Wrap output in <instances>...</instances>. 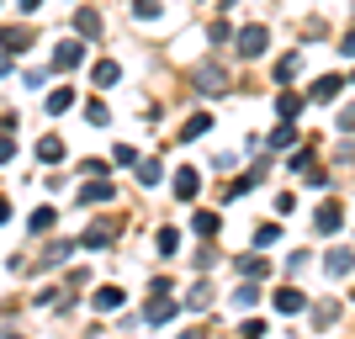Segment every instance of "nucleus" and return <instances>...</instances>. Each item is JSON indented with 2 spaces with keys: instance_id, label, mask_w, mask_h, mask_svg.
<instances>
[{
  "instance_id": "1",
  "label": "nucleus",
  "mask_w": 355,
  "mask_h": 339,
  "mask_svg": "<svg viewBox=\"0 0 355 339\" xmlns=\"http://www.w3.org/2000/svg\"><path fill=\"white\" fill-rule=\"evenodd\" d=\"M191 80H196V90H202V96H223V90H228V74H223L218 64H196Z\"/></svg>"
},
{
  "instance_id": "2",
  "label": "nucleus",
  "mask_w": 355,
  "mask_h": 339,
  "mask_svg": "<svg viewBox=\"0 0 355 339\" xmlns=\"http://www.w3.org/2000/svg\"><path fill=\"white\" fill-rule=\"evenodd\" d=\"M170 318H175V302H170V292H148L144 324H170Z\"/></svg>"
},
{
  "instance_id": "3",
  "label": "nucleus",
  "mask_w": 355,
  "mask_h": 339,
  "mask_svg": "<svg viewBox=\"0 0 355 339\" xmlns=\"http://www.w3.org/2000/svg\"><path fill=\"white\" fill-rule=\"evenodd\" d=\"M266 37H270L266 27H244L239 32V53H244V59H260V53H266Z\"/></svg>"
},
{
  "instance_id": "4",
  "label": "nucleus",
  "mask_w": 355,
  "mask_h": 339,
  "mask_svg": "<svg viewBox=\"0 0 355 339\" xmlns=\"http://www.w3.org/2000/svg\"><path fill=\"white\" fill-rule=\"evenodd\" d=\"M313 228H318V234H340V228H345V212H340V202H324V207H318Z\"/></svg>"
},
{
  "instance_id": "5",
  "label": "nucleus",
  "mask_w": 355,
  "mask_h": 339,
  "mask_svg": "<svg viewBox=\"0 0 355 339\" xmlns=\"http://www.w3.org/2000/svg\"><path fill=\"white\" fill-rule=\"evenodd\" d=\"M80 59H85V48H80V43H59V48H53V69H80Z\"/></svg>"
},
{
  "instance_id": "6",
  "label": "nucleus",
  "mask_w": 355,
  "mask_h": 339,
  "mask_svg": "<svg viewBox=\"0 0 355 339\" xmlns=\"http://www.w3.org/2000/svg\"><path fill=\"white\" fill-rule=\"evenodd\" d=\"M270 302H276V313H302V308H308V297L297 292V286H282V292L270 297Z\"/></svg>"
},
{
  "instance_id": "7",
  "label": "nucleus",
  "mask_w": 355,
  "mask_h": 339,
  "mask_svg": "<svg viewBox=\"0 0 355 339\" xmlns=\"http://www.w3.org/2000/svg\"><path fill=\"white\" fill-rule=\"evenodd\" d=\"M340 90H345L340 74H318V80H313V101H334Z\"/></svg>"
},
{
  "instance_id": "8",
  "label": "nucleus",
  "mask_w": 355,
  "mask_h": 339,
  "mask_svg": "<svg viewBox=\"0 0 355 339\" xmlns=\"http://www.w3.org/2000/svg\"><path fill=\"white\" fill-rule=\"evenodd\" d=\"M0 48H6V53H27V48H32V32L6 27V32H0Z\"/></svg>"
},
{
  "instance_id": "9",
  "label": "nucleus",
  "mask_w": 355,
  "mask_h": 339,
  "mask_svg": "<svg viewBox=\"0 0 355 339\" xmlns=\"http://www.w3.org/2000/svg\"><path fill=\"white\" fill-rule=\"evenodd\" d=\"M101 244H112V223H90L85 238H80V250H101Z\"/></svg>"
},
{
  "instance_id": "10",
  "label": "nucleus",
  "mask_w": 355,
  "mask_h": 339,
  "mask_svg": "<svg viewBox=\"0 0 355 339\" xmlns=\"http://www.w3.org/2000/svg\"><path fill=\"white\" fill-rule=\"evenodd\" d=\"M90 308H96V313H117L122 308V292H117V286H101V292L90 297Z\"/></svg>"
},
{
  "instance_id": "11",
  "label": "nucleus",
  "mask_w": 355,
  "mask_h": 339,
  "mask_svg": "<svg viewBox=\"0 0 355 339\" xmlns=\"http://www.w3.org/2000/svg\"><path fill=\"white\" fill-rule=\"evenodd\" d=\"M90 80H96V85H101V90H112V85H117V80H122V69H117V64H112V59H101V64H96V69H90Z\"/></svg>"
},
{
  "instance_id": "12",
  "label": "nucleus",
  "mask_w": 355,
  "mask_h": 339,
  "mask_svg": "<svg viewBox=\"0 0 355 339\" xmlns=\"http://www.w3.org/2000/svg\"><path fill=\"white\" fill-rule=\"evenodd\" d=\"M196 191H202V175H196V170H180V175H175V196H180V202H191Z\"/></svg>"
},
{
  "instance_id": "13",
  "label": "nucleus",
  "mask_w": 355,
  "mask_h": 339,
  "mask_svg": "<svg viewBox=\"0 0 355 339\" xmlns=\"http://www.w3.org/2000/svg\"><path fill=\"white\" fill-rule=\"evenodd\" d=\"M324 266H329V276H350V270H355V254L350 250H329Z\"/></svg>"
},
{
  "instance_id": "14",
  "label": "nucleus",
  "mask_w": 355,
  "mask_h": 339,
  "mask_svg": "<svg viewBox=\"0 0 355 339\" xmlns=\"http://www.w3.org/2000/svg\"><path fill=\"white\" fill-rule=\"evenodd\" d=\"M74 106V90L69 85H59V90H48V112H53V117H64V112H69Z\"/></svg>"
},
{
  "instance_id": "15",
  "label": "nucleus",
  "mask_w": 355,
  "mask_h": 339,
  "mask_svg": "<svg viewBox=\"0 0 355 339\" xmlns=\"http://www.w3.org/2000/svg\"><path fill=\"white\" fill-rule=\"evenodd\" d=\"M207 128H212V117H207V112H191V117H186V128H180V138L191 144V138H202Z\"/></svg>"
},
{
  "instance_id": "16",
  "label": "nucleus",
  "mask_w": 355,
  "mask_h": 339,
  "mask_svg": "<svg viewBox=\"0 0 355 339\" xmlns=\"http://www.w3.org/2000/svg\"><path fill=\"white\" fill-rule=\"evenodd\" d=\"M80 202H85V207H96V202H112V180H90L85 191H80Z\"/></svg>"
},
{
  "instance_id": "17",
  "label": "nucleus",
  "mask_w": 355,
  "mask_h": 339,
  "mask_svg": "<svg viewBox=\"0 0 355 339\" xmlns=\"http://www.w3.org/2000/svg\"><path fill=\"white\" fill-rule=\"evenodd\" d=\"M37 159H48V164H53V159H64V138H59V133L37 138Z\"/></svg>"
},
{
  "instance_id": "18",
  "label": "nucleus",
  "mask_w": 355,
  "mask_h": 339,
  "mask_svg": "<svg viewBox=\"0 0 355 339\" xmlns=\"http://www.w3.org/2000/svg\"><path fill=\"white\" fill-rule=\"evenodd\" d=\"M53 223H59V212H53V207H37V212L27 218V228H32V234H48Z\"/></svg>"
},
{
  "instance_id": "19",
  "label": "nucleus",
  "mask_w": 355,
  "mask_h": 339,
  "mask_svg": "<svg viewBox=\"0 0 355 339\" xmlns=\"http://www.w3.org/2000/svg\"><path fill=\"white\" fill-rule=\"evenodd\" d=\"M138 180H144V186H159V180H164V164L159 159H138Z\"/></svg>"
},
{
  "instance_id": "20",
  "label": "nucleus",
  "mask_w": 355,
  "mask_h": 339,
  "mask_svg": "<svg viewBox=\"0 0 355 339\" xmlns=\"http://www.w3.org/2000/svg\"><path fill=\"white\" fill-rule=\"evenodd\" d=\"M297 144V128H292V117H282V128L270 133V148H292Z\"/></svg>"
},
{
  "instance_id": "21",
  "label": "nucleus",
  "mask_w": 355,
  "mask_h": 339,
  "mask_svg": "<svg viewBox=\"0 0 355 339\" xmlns=\"http://www.w3.org/2000/svg\"><path fill=\"white\" fill-rule=\"evenodd\" d=\"M175 244H180L175 228H159V234H154V254H175Z\"/></svg>"
},
{
  "instance_id": "22",
  "label": "nucleus",
  "mask_w": 355,
  "mask_h": 339,
  "mask_svg": "<svg viewBox=\"0 0 355 339\" xmlns=\"http://www.w3.org/2000/svg\"><path fill=\"white\" fill-rule=\"evenodd\" d=\"M302 69V59H297V53H286L282 64H276V85H292V74Z\"/></svg>"
},
{
  "instance_id": "23",
  "label": "nucleus",
  "mask_w": 355,
  "mask_h": 339,
  "mask_svg": "<svg viewBox=\"0 0 355 339\" xmlns=\"http://www.w3.org/2000/svg\"><path fill=\"white\" fill-rule=\"evenodd\" d=\"M191 228H196L202 238H212V234H218V212H196V218H191Z\"/></svg>"
},
{
  "instance_id": "24",
  "label": "nucleus",
  "mask_w": 355,
  "mask_h": 339,
  "mask_svg": "<svg viewBox=\"0 0 355 339\" xmlns=\"http://www.w3.org/2000/svg\"><path fill=\"white\" fill-rule=\"evenodd\" d=\"M276 112H282V117H297V112H302V96L282 90V96H276Z\"/></svg>"
},
{
  "instance_id": "25",
  "label": "nucleus",
  "mask_w": 355,
  "mask_h": 339,
  "mask_svg": "<svg viewBox=\"0 0 355 339\" xmlns=\"http://www.w3.org/2000/svg\"><path fill=\"white\" fill-rule=\"evenodd\" d=\"M74 27L85 32V37H96V32H101V16H96V11H80V16H74Z\"/></svg>"
},
{
  "instance_id": "26",
  "label": "nucleus",
  "mask_w": 355,
  "mask_h": 339,
  "mask_svg": "<svg viewBox=\"0 0 355 339\" xmlns=\"http://www.w3.org/2000/svg\"><path fill=\"white\" fill-rule=\"evenodd\" d=\"M276 234H282V228H276V223H260V228H254V244H260V250H266V244H276Z\"/></svg>"
},
{
  "instance_id": "27",
  "label": "nucleus",
  "mask_w": 355,
  "mask_h": 339,
  "mask_svg": "<svg viewBox=\"0 0 355 339\" xmlns=\"http://www.w3.org/2000/svg\"><path fill=\"white\" fill-rule=\"evenodd\" d=\"M239 270H244V276H266V260H260V254H244V260H239Z\"/></svg>"
},
{
  "instance_id": "28",
  "label": "nucleus",
  "mask_w": 355,
  "mask_h": 339,
  "mask_svg": "<svg viewBox=\"0 0 355 339\" xmlns=\"http://www.w3.org/2000/svg\"><path fill=\"white\" fill-rule=\"evenodd\" d=\"M85 117H90V128H106V122H112V117H106V106H101V101H90V106H85Z\"/></svg>"
},
{
  "instance_id": "29",
  "label": "nucleus",
  "mask_w": 355,
  "mask_h": 339,
  "mask_svg": "<svg viewBox=\"0 0 355 339\" xmlns=\"http://www.w3.org/2000/svg\"><path fill=\"white\" fill-rule=\"evenodd\" d=\"M239 334H244V339H260V334H266V324H260V318H244V324H239Z\"/></svg>"
},
{
  "instance_id": "30",
  "label": "nucleus",
  "mask_w": 355,
  "mask_h": 339,
  "mask_svg": "<svg viewBox=\"0 0 355 339\" xmlns=\"http://www.w3.org/2000/svg\"><path fill=\"white\" fill-rule=\"evenodd\" d=\"M207 302H212V297H207V286H196V292H191V297H186V308H196V313L207 308Z\"/></svg>"
},
{
  "instance_id": "31",
  "label": "nucleus",
  "mask_w": 355,
  "mask_h": 339,
  "mask_svg": "<svg viewBox=\"0 0 355 339\" xmlns=\"http://www.w3.org/2000/svg\"><path fill=\"white\" fill-rule=\"evenodd\" d=\"M254 297H260L254 286H239V292H234V302H239V308H254Z\"/></svg>"
},
{
  "instance_id": "32",
  "label": "nucleus",
  "mask_w": 355,
  "mask_h": 339,
  "mask_svg": "<svg viewBox=\"0 0 355 339\" xmlns=\"http://www.w3.org/2000/svg\"><path fill=\"white\" fill-rule=\"evenodd\" d=\"M340 53H345V59H355V32H350V37H340Z\"/></svg>"
},
{
  "instance_id": "33",
  "label": "nucleus",
  "mask_w": 355,
  "mask_h": 339,
  "mask_svg": "<svg viewBox=\"0 0 355 339\" xmlns=\"http://www.w3.org/2000/svg\"><path fill=\"white\" fill-rule=\"evenodd\" d=\"M11 154H16V144H11V138H0V164L11 159Z\"/></svg>"
},
{
  "instance_id": "34",
  "label": "nucleus",
  "mask_w": 355,
  "mask_h": 339,
  "mask_svg": "<svg viewBox=\"0 0 355 339\" xmlns=\"http://www.w3.org/2000/svg\"><path fill=\"white\" fill-rule=\"evenodd\" d=\"M16 6H21V11H37V6H43V0H16Z\"/></svg>"
},
{
  "instance_id": "35",
  "label": "nucleus",
  "mask_w": 355,
  "mask_h": 339,
  "mask_svg": "<svg viewBox=\"0 0 355 339\" xmlns=\"http://www.w3.org/2000/svg\"><path fill=\"white\" fill-rule=\"evenodd\" d=\"M6 218H11V202H6V196H0V223H6Z\"/></svg>"
},
{
  "instance_id": "36",
  "label": "nucleus",
  "mask_w": 355,
  "mask_h": 339,
  "mask_svg": "<svg viewBox=\"0 0 355 339\" xmlns=\"http://www.w3.org/2000/svg\"><path fill=\"white\" fill-rule=\"evenodd\" d=\"M350 85H355V74H350Z\"/></svg>"
},
{
  "instance_id": "37",
  "label": "nucleus",
  "mask_w": 355,
  "mask_h": 339,
  "mask_svg": "<svg viewBox=\"0 0 355 339\" xmlns=\"http://www.w3.org/2000/svg\"><path fill=\"white\" fill-rule=\"evenodd\" d=\"M350 302H355V292H350Z\"/></svg>"
}]
</instances>
